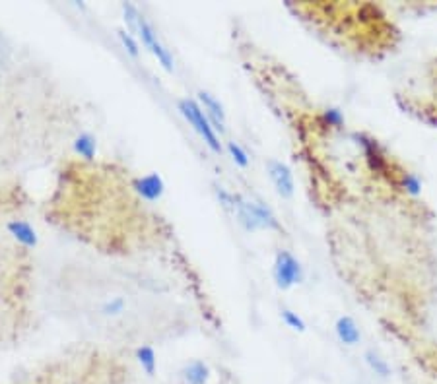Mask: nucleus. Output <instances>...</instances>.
Instances as JSON below:
<instances>
[{"label": "nucleus", "mask_w": 437, "mask_h": 384, "mask_svg": "<svg viewBox=\"0 0 437 384\" xmlns=\"http://www.w3.org/2000/svg\"><path fill=\"white\" fill-rule=\"evenodd\" d=\"M282 320H284V324L288 328L295 330V332H305V322H303V319L298 313L290 310V308H282Z\"/></svg>", "instance_id": "nucleus-18"}, {"label": "nucleus", "mask_w": 437, "mask_h": 384, "mask_svg": "<svg viewBox=\"0 0 437 384\" xmlns=\"http://www.w3.org/2000/svg\"><path fill=\"white\" fill-rule=\"evenodd\" d=\"M136 37L142 41V45H144L152 55L156 56L159 65L164 66L168 72H173V66H175L173 65V56H171V53L161 45V41L157 39L156 30L152 27V23L148 22L144 16H140V22H138V35H136Z\"/></svg>", "instance_id": "nucleus-3"}, {"label": "nucleus", "mask_w": 437, "mask_h": 384, "mask_svg": "<svg viewBox=\"0 0 437 384\" xmlns=\"http://www.w3.org/2000/svg\"><path fill=\"white\" fill-rule=\"evenodd\" d=\"M216 196L220 200V204L224 206V210H227V212H236V194L227 192V190L222 187H216Z\"/></svg>", "instance_id": "nucleus-19"}, {"label": "nucleus", "mask_w": 437, "mask_h": 384, "mask_svg": "<svg viewBox=\"0 0 437 384\" xmlns=\"http://www.w3.org/2000/svg\"><path fill=\"white\" fill-rule=\"evenodd\" d=\"M135 353L136 361L142 367V371H144L148 376H154L157 369V357L154 348H152V346H138Z\"/></svg>", "instance_id": "nucleus-11"}, {"label": "nucleus", "mask_w": 437, "mask_h": 384, "mask_svg": "<svg viewBox=\"0 0 437 384\" xmlns=\"http://www.w3.org/2000/svg\"><path fill=\"white\" fill-rule=\"evenodd\" d=\"M325 121L330 124V126H342L344 122V117L338 109H326L325 111Z\"/></svg>", "instance_id": "nucleus-20"}, {"label": "nucleus", "mask_w": 437, "mask_h": 384, "mask_svg": "<svg viewBox=\"0 0 437 384\" xmlns=\"http://www.w3.org/2000/svg\"><path fill=\"white\" fill-rule=\"evenodd\" d=\"M253 204V210H255V216H257L258 223L262 229H272V231H282L280 221L276 220V216L272 214V210L267 208L262 202H251Z\"/></svg>", "instance_id": "nucleus-12"}, {"label": "nucleus", "mask_w": 437, "mask_h": 384, "mask_svg": "<svg viewBox=\"0 0 437 384\" xmlns=\"http://www.w3.org/2000/svg\"><path fill=\"white\" fill-rule=\"evenodd\" d=\"M117 35H119V39H121V43H123L124 49L128 51V55L138 58V56H140V45H138V37H136V35H133V33L128 32V30H117Z\"/></svg>", "instance_id": "nucleus-15"}, {"label": "nucleus", "mask_w": 437, "mask_h": 384, "mask_svg": "<svg viewBox=\"0 0 437 384\" xmlns=\"http://www.w3.org/2000/svg\"><path fill=\"white\" fill-rule=\"evenodd\" d=\"M133 188L138 192V196L144 198L146 202H156L164 194L166 185H164V179L157 173H148L140 179H135Z\"/></svg>", "instance_id": "nucleus-5"}, {"label": "nucleus", "mask_w": 437, "mask_h": 384, "mask_svg": "<svg viewBox=\"0 0 437 384\" xmlns=\"http://www.w3.org/2000/svg\"><path fill=\"white\" fill-rule=\"evenodd\" d=\"M74 150L76 154H80L84 159L91 161L96 157V150H98V144H96V138L91 134H80L78 138L74 140Z\"/></svg>", "instance_id": "nucleus-14"}, {"label": "nucleus", "mask_w": 437, "mask_h": 384, "mask_svg": "<svg viewBox=\"0 0 437 384\" xmlns=\"http://www.w3.org/2000/svg\"><path fill=\"white\" fill-rule=\"evenodd\" d=\"M199 101L202 103V109L206 113V117H208V121L210 124L214 126V131L220 132V134H224L225 132V111H224V105L218 101V99L210 95L208 91H201L199 93Z\"/></svg>", "instance_id": "nucleus-6"}, {"label": "nucleus", "mask_w": 437, "mask_h": 384, "mask_svg": "<svg viewBox=\"0 0 437 384\" xmlns=\"http://www.w3.org/2000/svg\"><path fill=\"white\" fill-rule=\"evenodd\" d=\"M6 229H8V233H10L12 237L20 242L22 247H25V249H35V247H37V242H39L37 231H35L27 221L12 220L8 221Z\"/></svg>", "instance_id": "nucleus-7"}, {"label": "nucleus", "mask_w": 437, "mask_h": 384, "mask_svg": "<svg viewBox=\"0 0 437 384\" xmlns=\"http://www.w3.org/2000/svg\"><path fill=\"white\" fill-rule=\"evenodd\" d=\"M96 313L100 315L101 319L115 320L124 317L128 313V297L124 295H115L107 297L100 303V307L96 308Z\"/></svg>", "instance_id": "nucleus-8"}, {"label": "nucleus", "mask_w": 437, "mask_h": 384, "mask_svg": "<svg viewBox=\"0 0 437 384\" xmlns=\"http://www.w3.org/2000/svg\"><path fill=\"white\" fill-rule=\"evenodd\" d=\"M227 154H229V157L234 159V163L239 165L241 169H245V167H249V155H247V152L239 146V144L236 142V140H229L227 142Z\"/></svg>", "instance_id": "nucleus-16"}, {"label": "nucleus", "mask_w": 437, "mask_h": 384, "mask_svg": "<svg viewBox=\"0 0 437 384\" xmlns=\"http://www.w3.org/2000/svg\"><path fill=\"white\" fill-rule=\"evenodd\" d=\"M123 14H124V23L128 27V32L133 35H138V22H140V14L136 10L135 4H123Z\"/></svg>", "instance_id": "nucleus-17"}, {"label": "nucleus", "mask_w": 437, "mask_h": 384, "mask_svg": "<svg viewBox=\"0 0 437 384\" xmlns=\"http://www.w3.org/2000/svg\"><path fill=\"white\" fill-rule=\"evenodd\" d=\"M269 177L272 185L276 188V192L282 198H291L295 192V185H293V175H291L290 167L282 163L278 159H270L269 161Z\"/></svg>", "instance_id": "nucleus-4"}, {"label": "nucleus", "mask_w": 437, "mask_h": 384, "mask_svg": "<svg viewBox=\"0 0 437 384\" xmlns=\"http://www.w3.org/2000/svg\"><path fill=\"white\" fill-rule=\"evenodd\" d=\"M179 113L185 117V121L192 126V131L201 136L204 144L212 150L214 154H222V144L218 138V132L214 131V126L208 121L206 113L194 99H181L177 103Z\"/></svg>", "instance_id": "nucleus-1"}, {"label": "nucleus", "mask_w": 437, "mask_h": 384, "mask_svg": "<svg viewBox=\"0 0 437 384\" xmlns=\"http://www.w3.org/2000/svg\"><path fill=\"white\" fill-rule=\"evenodd\" d=\"M183 384H208L210 381V369L204 361H191L183 367L181 371Z\"/></svg>", "instance_id": "nucleus-10"}, {"label": "nucleus", "mask_w": 437, "mask_h": 384, "mask_svg": "<svg viewBox=\"0 0 437 384\" xmlns=\"http://www.w3.org/2000/svg\"><path fill=\"white\" fill-rule=\"evenodd\" d=\"M335 330H337L338 340L342 341L344 346H358L359 340H361V332H359L358 324L350 317H340L335 324Z\"/></svg>", "instance_id": "nucleus-9"}, {"label": "nucleus", "mask_w": 437, "mask_h": 384, "mask_svg": "<svg viewBox=\"0 0 437 384\" xmlns=\"http://www.w3.org/2000/svg\"><path fill=\"white\" fill-rule=\"evenodd\" d=\"M363 359L368 363V367H370L371 371L375 374H379L383 379H387L389 374H391V365L387 363V359H383L381 355L377 352H373V350H368L366 355H363Z\"/></svg>", "instance_id": "nucleus-13"}, {"label": "nucleus", "mask_w": 437, "mask_h": 384, "mask_svg": "<svg viewBox=\"0 0 437 384\" xmlns=\"http://www.w3.org/2000/svg\"><path fill=\"white\" fill-rule=\"evenodd\" d=\"M303 278L302 264L288 251H280L274 260V282L280 289H290Z\"/></svg>", "instance_id": "nucleus-2"}]
</instances>
